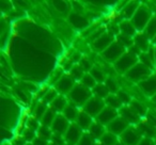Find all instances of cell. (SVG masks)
Masks as SVG:
<instances>
[{"instance_id":"1","label":"cell","mask_w":156,"mask_h":145,"mask_svg":"<svg viewBox=\"0 0 156 145\" xmlns=\"http://www.w3.org/2000/svg\"><path fill=\"white\" fill-rule=\"evenodd\" d=\"M153 14H152L151 10L147 7V5H140V7L138 8V10L136 11L135 15L133 16V18L130 19L132 24L134 25V27L136 28L137 32L140 33L143 32V30L147 27V22H150V19L152 18Z\"/></svg>"},{"instance_id":"2","label":"cell","mask_w":156,"mask_h":145,"mask_svg":"<svg viewBox=\"0 0 156 145\" xmlns=\"http://www.w3.org/2000/svg\"><path fill=\"white\" fill-rule=\"evenodd\" d=\"M151 75H153V71L145 66L144 64L138 62L135 66H133L129 71L125 74V77L128 80L133 81V82L139 83L141 81L145 80L149 78Z\"/></svg>"},{"instance_id":"3","label":"cell","mask_w":156,"mask_h":145,"mask_svg":"<svg viewBox=\"0 0 156 145\" xmlns=\"http://www.w3.org/2000/svg\"><path fill=\"white\" fill-rule=\"evenodd\" d=\"M92 91L89 90L88 88L83 87V85L78 83L75 85V87L73 88L71 92H69V96L71 98V100L74 102L75 106H83L92 97Z\"/></svg>"},{"instance_id":"4","label":"cell","mask_w":156,"mask_h":145,"mask_svg":"<svg viewBox=\"0 0 156 145\" xmlns=\"http://www.w3.org/2000/svg\"><path fill=\"white\" fill-rule=\"evenodd\" d=\"M138 62H139V57L132 54L130 51H127V52H125L119 60L113 63V66H115V69L119 74L125 75L126 73H127L133 66H135Z\"/></svg>"},{"instance_id":"5","label":"cell","mask_w":156,"mask_h":145,"mask_svg":"<svg viewBox=\"0 0 156 145\" xmlns=\"http://www.w3.org/2000/svg\"><path fill=\"white\" fill-rule=\"evenodd\" d=\"M125 52H126V48L124 47L120 42L115 41L105 51L102 52V57L107 62L115 63V61L119 60Z\"/></svg>"},{"instance_id":"6","label":"cell","mask_w":156,"mask_h":145,"mask_svg":"<svg viewBox=\"0 0 156 145\" xmlns=\"http://www.w3.org/2000/svg\"><path fill=\"white\" fill-rule=\"evenodd\" d=\"M106 107V104H105L104 99H101L98 97H95V96H92L85 105H83V112L88 113L90 116H98L101 113V111Z\"/></svg>"},{"instance_id":"7","label":"cell","mask_w":156,"mask_h":145,"mask_svg":"<svg viewBox=\"0 0 156 145\" xmlns=\"http://www.w3.org/2000/svg\"><path fill=\"white\" fill-rule=\"evenodd\" d=\"M142 138V134L140 133L138 128L130 127V126L120 136L121 142L125 145H138Z\"/></svg>"},{"instance_id":"8","label":"cell","mask_w":156,"mask_h":145,"mask_svg":"<svg viewBox=\"0 0 156 145\" xmlns=\"http://www.w3.org/2000/svg\"><path fill=\"white\" fill-rule=\"evenodd\" d=\"M115 41V39L113 33L106 32V31H105L100 37H98L95 41H93L92 46H93V49H95L96 51L102 54V52L105 51Z\"/></svg>"},{"instance_id":"9","label":"cell","mask_w":156,"mask_h":145,"mask_svg":"<svg viewBox=\"0 0 156 145\" xmlns=\"http://www.w3.org/2000/svg\"><path fill=\"white\" fill-rule=\"evenodd\" d=\"M83 129L76 123H73L69 126L66 132L63 136H64L65 142H67V144L69 145H77L80 138L83 136Z\"/></svg>"},{"instance_id":"10","label":"cell","mask_w":156,"mask_h":145,"mask_svg":"<svg viewBox=\"0 0 156 145\" xmlns=\"http://www.w3.org/2000/svg\"><path fill=\"white\" fill-rule=\"evenodd\" d=\"M75 85V80L69 75H63L56 83L55 89L60 95H65V94H69V92L73 90Z\"/></svg>"},{"instance_id":"11","label":"cell","mask_w":156,"mask_h":145,"mask_svg":"<svg viewBox=\"0 0 156 145\" xmlns=\"http://www.w3.org/2000/svg\"><path fill=\"white\" fill-rule=\"evenodd\" d=\"M119 116V111L112 109L110 107H105L100 114L96 116V119L100 124H102L103 126H108L113 119H115Z\"/></svg>"},{"instance_id":"12","label":"cell","mask_w":156,"mask_h":145,"mask_svg":"<svg viewBox=\"0 0 156 145\" xmlns=\"http://www.w3.org/2000/svg\"><path fill=\"white\" fill-rule=\"evenodd\" d=\"M129 123L126 122L123 117L118 116L115 119H113L108 126H107V129H108L109 132L113 133L115 136H120L128 127H129Z\"/></svg>"},{"instance_id":"13","label":"cell","mask_w":156,"mask_h":145,"mask_svg":"<svg viewBox=\"0 0 156 145\" xmlns=\"http://www.w3.org/2000/svg\"><path fill=\"white\" fill-rule=\"evenodd\" d=\"M138 87L147 96L153 97L156 95V74H153L145 80L138 83Z\"/></svg>"},{"instance_id":"14","label":"cell","mask_w":156,"mask_h":145,"mask_svg":"<svg viewBox=\"0 0 156 145\" xmlns=\"http://www.w3.org/2000/svg\"><path fill=\"white\" fill-rule=\"evenodd\" d=\"M119 114L121 117H123L126 122L129 123V125H138L139 123L141 122V117L133 110L132 108L128 106H123L121 109L119 110Z\"/></svg>"},{"instance_id":"15","label":"cell","mask_w":156,"mask_h":145,"mask_svg":"<svg viewBox=\"0 0 156 145\" xmlns=\"http://www.w3.org/2000/svg\"><path fill=\"white\" fill-rule=\"evenodd\" d=\"M69 125H71L69 122L67 121L63 115H57L54 123H52L51 127H50V129H51L52 133L64 136Z\"/></svg>"},{"instance_id":"16","label":"cell","mask_w":156,"mask_h":145,"mask_svg":"<svg viewBox=\"0 0 156 145\" xmlns=\"http://www.w3.org/2000/svg\"><path fill=\"white\" fill-rule=\"evenodd\" d=\"M139 7H140V2H138V1H129V2L126 3L123 7V9L121 10V16L123 17V19L124 20L132 19Z\"/></svg>"},{"instance_id":"17","label":"cell","mask_w":156,"mask_h":145,"mask_svg":"<svg viewBox=\"0 0 156 145\" xmlns=\"http://www.w3.org/2000/svg\"><path fill=\"white\" fill-rule=\"evenodd\" d=\"M134 45L141 52H147L150 49V40L145 36V34L143 32L137 33L134 37Z\"/></svg>"},{"instance_id":"18","label":"cell","mask_w":156,"mask_h":145,"mask_svg":"<svg viewBox=\"0 0 156 145\" xmlns=\"http://www.w3.org/2000/svg\"><path fill=\"white\" fill-rule=\"evenodd\" d=\"M119 30L122 35L132 37V39H134L135 35L138 33L130 20H122L119 24Z\"/></svg>"},{"instance_id":"19","label":"cell","mask_w":156,"mask_h":145,"mask_svg":"<svg viewBox=\"0 0 156 145\" xmlns=\"http://www.w3.org/2000/svg\"><path fill=\"white\" fill-rule=\"evenodd\" d=\"M138 130L140 131V133L142 134V136L144 138H150L154 139L156 136V128L154 126H152L149 122H140L138 124Z\"/></svg>"},{"instance_id":"20","label":"cell","mask_w":156,"mask_h":145,"mask_svg":"<svg viewBox=\"0 0 156 145\" xmlns=\"http://www.w3.org/2000/svg\"><path fill=\"white\" fill-rule=\"evenodd\" d=\"M76 124L83 130H89L91 125L93 124V117L90 116L88 113L86 112H79L77 119H76Z\"/></svg>"},{"instance_id":"21","label":"cell","mask_w":156,"mask_h":145,"mask_svg":"<svg viewBox=\"0 0 156 145\" xmlns=\"http://www.w3.org/2000/svg\"><path fill=\"white\" fill-rule=\"evenodd\" d=\"M105 132H106V130H105V126H103L102 124H100L98 122H93V124L91 125V127L89 128V132H88V133H89L92 138L95 139V140L96 139L100 140Z\"/></svg>"},{"instance_id":"22","label":"cell","mask_w":156,"mask_h":145,"mask_svg":"<svg viewBox=\"0 0 156 145\" xmlns=\"http://www.w3.org/2000/svg\"><path fill=\"white\" fill-rule=\"evenodd\" d=\"M67 105H69V102H67L66 97H65L64 95H59L58 97L50 104V108L56 111V112H63V110L66 108Z\"/></svg>"},{"instance_id":"23","label":"cell","mask_w":156,"mask_h":145,"mask_svg":"<svg viewBox=\"0 0 156 145\" xmlns=\"http://www.w3.org/2000/svg\"><path fill=\"white\" fill-rule=\"evenodd\" d=\"M143 33H144L145 36H147L150 41H153V39L156 35V15L152 16L150 22H147L145 29L143 30Z\"/></svg>"},{"instance_id":"24","label":"cell","mask_w":156,"mask_h":145,"mask_svg":"<svg viewBox=\"0 0 156 145\" xmlns=\"http://www.w3.org/2000/svg\"><path fill=\"white\" fill-rule=\"evenodd\" d=\"M78 114H79V112H78L77 106H75V105H69V104L67 105L66 108H65L64 110H63V112H62V115L69 122L76 121Z\"/></svg>"},{"instance_id":"25","label":"cell","mask_w":156,"mask_h":145,"mask_svg":"<svg viewBox=\"0 0 156 145\" xmlns=\"http://www.w3.org/2000/svg\"><path fill=\"white\" fill-rule=\"evenodd\" d=\"M57 116V112L55 110H52L51 108H48L47 111L45 112V114L43 115V117L41 119V125L42 126H46V127H51L52 123H54L55 119Z\"/></svg>"},{"instance_id":"26","label":"cell","mask_w":156,"mask_h":145,"mask_svg":"<svg viewBox=\"0 0 156 145\" xmlns=\"http://www.w3.org/2000/svg\"><path fill=\"white\" fill-rule=\"evenodd\" d=\"M92 93L94 94L95 97H98V98H101V99L105 100V98H107L109 96L110 92L107 89L105 83H98V85H95V88L92 90Z\"/></svg>"},{"instance_id":"27","label":"cell","mask_w":156,"mask_h":145,"mask_svg":"<svg viewBox=\"0 0 156 145\" xmlns=\"http://www.w3.org/2000/svg\"><path fill=\"white\" fill-rule=\"evenodd\" d=\"M105 104H106L107 107H110V108L115 109V110H118V111L123 107V104H122L121 100L119 99L117 94H109L108 97L105 98Z\"/></svg>"},{"instance_id":"28","label":"cell","mask_w":156,"mask_h":145,"mask_svg":"<svg viewBox=\"0 0 156 145\" xmlns=\"http://www.w3.org/2000/svg\"><path fill=\"white\" fill-rule=\"evenodd\" d=\"M129 107L133 109V110L135 111V112L137 113V114L139 115L140 117H142V116H145V115L147 114V108L144 106V105L142 104V102H140L139 100H137V99H133L132 100V102L129 104Z\"/></svg>"},{"instance_id":"29","label":"cell","mask_w":156,"mask_h":145,"mask_svg":"<svg viewBox=\"0 0 156 145\" xmlns=\"http://www.w3.org/2000/svg\"><path fill=\"white\" fill-rule=\"evenodd\" d=\"M69 22L76 27V28H83L88 25V22L83 15H80L79 13H73L69 15Z\"/></svg>"},{"instance_id":"30","label":"cell","mask_w":156,"mask_h":145,"mask_svg":"<svg viewBox=\"0 0 156 145\" xmlns=\"http://www.w3.org/2000/svg\"><path fill=\"white\" fill-rule=\"evenodd\" d=\"M89 74L93 77L94 80L96 81V83H103V82H105V80L107 79L104 71H103L102 68H100V67H98V66L92 67V69L89 71Z\"/></svg>"},{"instance_id":"31","label":"cell","mask_w":156,"mask_h":145,"mask_svg":"<svg viewBox=\"0 0 156 145\" xmlns=\"http://www.w3.org/2000/svg\"><path fill=\"white\" fill-rule=\"evenodd\" d=\"M100 141L102 145H115L119 142V141H118V136L109 131L105 132L102 138L100 139Z\"/></svg>"},{"instance_id":"32","label":"cell","mask_w":156,"mask_h":145,"mask_svg":"<svg viewBox=\"0 0 156 145\" xmlns=\"http://www.w3.org/2000/svg\"><path fill=\"white\" fill-rule=\"evenodd\" d=\"M105 85L107 87V89L109 90L110 94H117L120 91V87L118 81L112 77H107V79L105 80Z\"/></svg>"},{"instance_id":"33","label":"cell","mask_w":156,"mask_h":145,"mask_svg":"<svg viewBox=\"0 0 156 145\" xmlns=\"http://www.w3.org/2000/svg\"><path fill=\"white\" fill-rule=\"evenodd\" d=\"M80 85H83V87L88 88V89L92 91V90L95 88V85H98V83H96V81L94 80V78L89 74V73H86V74L83 75V78H81Z\"/></svg>"},{"instance_id":"34","label":"cell","mask_w":156,"mask_h":145,"mask_svg":"<svg viewBox=\"0 0 156 145\" xmlns=\"http://www.w3.org/2000/svg\"><path fill=\"white\" fill-rule=\"evenodd\" d=\"M59 95H60V94L57 92L56 89H49L47 91V93L43 96V102H44V104H46V105L51 104V102H54V100L56 99Z\"/></svg>"},{"instance_id":"35","label":"cell","mask_w":156,"mask_h":145,"mask_svg":"<svg viewBox=\"0 0 156 145\" xmlns=\"http://www.w3.org/2000/svg\"><path fill=\"white\" fill-rule=\"evenodd\" d=\"M85 74H86V73L80 68V66H79V65H74V66L71 68V75H69V76H71L74 80H79V81H80L81 78H83Z\"/></svg>"},{"instance_id":"36","label":"cell","mask_w":156,"mask_h":145,"mask_svg":"<svg viewBox=\"0 0 156 145\" xmlns=\"http://www.w3.org/2000/svg\"><path fill=\"white\" fill-rule=\"evenodd\" d=\"M37 133H39V136H40V138H42V139H44V140H50L51 139V136H52V131H51V129H50L49 127H46V126H40L39 127V129H37Z\"/></svg>"},{"instance_id":"37","label":"cell","mask_w":156,"mask_h":145,"mask_svg":"<svg viewBox=\"0 0 156 145\" xmlns=\"http://www.w3.org/2000/svg\"><path fill=\"white\" fill-rule=\"evenodd\" d=\"M117 96L119 97V99L121 100V102L123 104V106H127V105H129L133 100L132 96H130L126 91L121 90V89H120V91L117 93Z\"/></svg>"},{"instance_id":"38","label":"cell","mask_w":156,"mask_h":145,"mask_svg":"<svg viewBox=\"0 0 156 145\" xmlns=\"http://www.w3.org/2000/svg\"><path fill=\"white\" fill-rule=\"evenodd\" d=\"M77 145H96L95 139L92 138L89 133H85L83 134V136L80 138V140H79Z\"/></svg>"},{"instance_id":"39","label":"cell","mask_w":156,"mask_h":145,"mask_svg":"<svg viewBox=\"0 0 156 145\" xmlns=\"http://www.w3.org/2000/svg\"><path fill=\"white\" fill-rule=\"evenodd\" d=\"M47 105L41 102V104L37 105V107L35 108V117L39 119H41L43 117V115L45 114V112L47 111Z\"/></svg>"},{"instance_id":"40","label":"cell","mask_w":156,"mask_h":145,"mask_svg":"<svg viewBox=\"0 0 156 145\" xmlns=\"http://www.w3.org/2000/svg\"><path fill=\"white\" fill-rule=\"evenodd\" d=\"M79 66H80V68L83 69L85 73H89L90 71L92 69V67H93V64H92L91 62H90L88 59H81L80 61H79Z\"/></svg>"},{"instance_id":"41","label":"cell","mask_w":156,"mask_h":145,"mask_svg":"<svg viewBox=\"0 0 156 145\" xmlns=\"http://www.w3.org/2000/svg\"><path fill=\"white\" fill-rule=\"evenodd\" d=\"M50 141H52L51 143L56 145H63L65 143L64 141V136H60V134H56V133H52V136L50 139Z\"/></svg>"},{"instance_id":"42","label":"cell","mask_w":156,"mask_h":145,"mask_svg":"<svg viewBox=\"0 0 156 145\" xmlns=\"http://www.w3.org/2000/svg\"><path fill=\"white\" fill-rule=\"evenodd\" d=\"M147 116V121L151 124L152 126L156 128V114L155 113H151V112H147V114L145 115Z\"/></svg>"},{"instance_id":"43","label":"cell","mask_w":156,"mask_h":145,"mask_svg":"<svg viewBox=\"0 0 156 145\" xmlns=\"http://www.w3.org/2000/svg\"><path fill=\"white\" fill-rule=\"evenodd\" d=\"M138 145H156V144H155V141H154V139L144 138V136H143V138L141 139L140 142H139Z\"/></svg>"},{"instance_id":"44","label":"cell","mask_w":156,"mask_h":145,"mask_svg":"<svg viewBox=\"0 0 156 145\" xmlns=\"http://www.w3.org/2000/svg\"><path fill=\"white\" fill-rule=\"evenodd\" d=\"M32 144L33 145H49L47 140H44V139L40 138V136H37L34 140L32 141Z\"/></svg>"},{"instance_id":"45","label":"cell","mask_w":156,"mask_h":145,"mask_svg":"<svg viewBox=\"0 0 156 145\" xmlns=\"http://www.w3.org/2000/svg\"><path fill=\"white\" fill-rule=\"evenodd\" d=\"M5 30H7V24H5V20L0 19V37L2 36V34L5 32Z\"/></svg>"},{"instance_id":"46","label":"cell","mask_w":156,"mask_h":145,"mask_svg":"<svg viewBox=\"0 0 156 145\" xmlns=\"http://www.w3.org/2000/svg\"><path fill=\"white\" fill-rule=\"evenodd\" d=\"M152 102H153L154 104H156V95H154L153 97H152Z\"/></svg>"},{"instance_id":"47","label":"cell","mask_w":156,"mask_h":145,"mask_svg":"<svg viewBox=\"0 0 156 145\" xmlns=\"http://www.w3.org/2000/svg\"><path fill=\"white\" fill-rule=\"evenodd\" d=\"M115 145H125V144H124V143H122L121 141H119V142H118V143H117V144H115Z\"/></svg>"},{"instance_id":"48","label":"cell","mask_w":156,"mask_h":145,"mask_svg":"<svg viewBox=\"0 0 156 145\" xmlns=\"http://www.w3.org/2000/svg\"><path fill=\"white\" fill-rule=\"evenodd\" d=\"M152 42H153V44H156V35H155V37H154L153 41H152Z\"/></svg>"},{"instance_id":"49","label":"cell","mask_w":156,"mask_h":145,"mask_svg":"<svg viewBox=\"0 0 156 145\" xmlns=\"http://www.w3.org/2000/svg\"><path fill=\"white\" fill-rule=\"evenodd\" d=\"M26 145H33L32 143H26Z\"/></svg>"},{"instance_id":"50","label":"cell","mask_w":156,"mask_h":145,"mask_svg":"<svg viewBox=\"0 0 156 145\" xmlns=\"http://www.w3.org/2000/svg\"><path fill=\"white\" fill-rule=\"evenodd\" d=\"M154 141H155V144H156V136H155V138H154Z\"/></svg>"},{"instance_id":"51","label":"cell","mask_w":156,"mask_h":145,"mask_svg":"<svg viewBox=\"0 0 156 145\" xmlns=\"http://www.w3.org/2000/svg\"><path fill=\"white\" fill-rule=\"evenodd\" d=\"M49 145H56V144H54V143H50V144Z\"/></svg>"},{"instance_id":"52","label":"cell","mask_w":156,"mask_h":145,"mask_svg":"<svg viewBox=\"0 0 156 145\" xmlns=\"http://www.w3.org/2000/svg\"><path fill=\"white\" fill-rule=\"evenodd\" d=\"M98 145H102V144H98Z\"/></svg>"}]
</instances>
